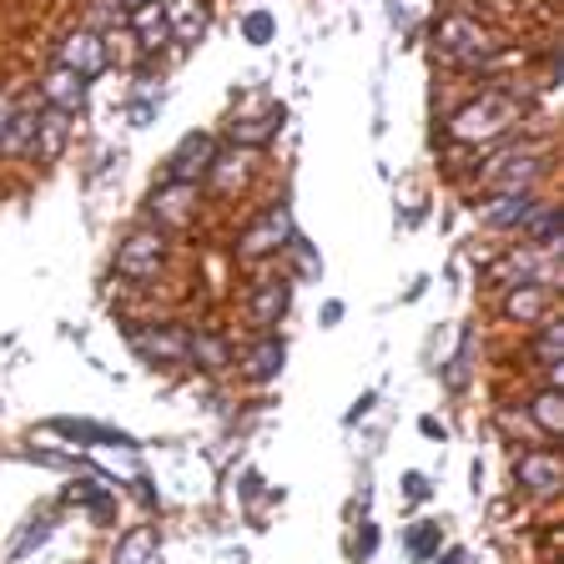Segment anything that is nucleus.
<instances>
[{
	"instance_id": "nucleus-1",
	"label": "nucleus",
	"mask_w": 564,
	"mask_h": 564,
	"mask_svg": "<svg viewBox=\"0 0 564 564\" xmlns=\"http://www.w3.org/2000/svg\"><path fill=\"white\" fill-rule=\"evenodd\" d=\"M519 96L514 91H499V86H489V91H479L469 106H458L454 117H448V137L454 141H469V147H489V141L509 137L519 121Z\"/></svg>"
},
{
	"instance_id": "nucleus-2",
	"label": "nucleus",
	"mask_w": 564,
	"mask_h": 564,
	"mask_svg": "<svg viewBox=\"0 0 564 564\" xmlns=\"http://www.w3.org/2000/svg\"><path fill=\"white\" fill-rule=\"evenodd\" d=\"M434 51L448 61V66L479 70V66H489V56H494V35H489V25H479L474 15L454 11L434 25Z\"/></svg>"
},
{
	"instance_id": "nucleus-3",
	"label": "nucleus",
	"mask_w": 564,
	"mask_h": 564,
	"mask_svg": "<svg viewBox=\"0 0 564 564\" xmlns=\"http://www.w3.org/2000/svg\"><path fill=\"white\" fill-rule=\"evenodd\" d=\"M293 212L282 207H262L258 217H252V223L242 227V232H237V242H232V252H237V262H262V258H278L282 247L293 242Z\"/></svg>"
},
{
	"instance_id": "nucleus-4",
	"label": "nucleus",
	"mask_w": 564,
	"mask_h": 564,
	"mask_svg": "<svg viewBox=\"0 0 564 564\" xmlns=\"http://www.w3.org/2000/svg\"><path fill=\"white\" fill-rule=\"evenodd\" d=\"M166 268V232L162 227H137L127 232V242L117 247V278L127 282H152Z\"/></svg>"
},
{
	"instance_id": "nucleus-5",
	"label": "nucleus",
	"mask_w": 564,
	"mask_h": 564,
	"mask_svg": "<svg viewBox=\"0 0 564 564\" xmlns=\"http://www.w3.org/2000/svg\"><path fill=\"white\" fill-rule=\"evenodd\" d=\"M544 172V152L540 147H509V152L489 156L479 172V182L499 197V192H529L534 187V176Z\"/></svg>"
},
{
	"instance_id": "nucleus-6",
	"label": "nucleus",
	"mask_w": 564,
	"mask_h": 564,
	"mask_svg": "<svg viewBox=\"0 0 564 564\" xmlns=\"http://www.w3.org/2000/svg\"><path fill=\"white\" fill-rule=\"evenodd\" d=\"M127 343L141 364H162V368H182L192 358V333L176 323H147V328H127Z\"/></svg>"
},
{
	"instance_id": "nucleus-7",
	"label": "nucleus",
	"mask_w": 564,
	"mask_h": 564,
	"mask_svg": "<svg viewBox=\"0 0 564 564\" xmlns=\"http://www.w3.org/2000/svg\"><path fill=\"white\" fill-rule=\"evenodd\" d=\"M56 66H66V70H76V76H86V82H96V76L111 66V46H106L101 31H91V25H76L70 35H61Z\"/></svg>"
},
{
	"instance_id": "nucleus-8",
	"label": "nucleus",
	"mask_w": 564,
	"mask_h": 564,
	"mask_svg": "<svg viewBox=\"0 0 564 564\" xmlns=\"http://www.w3.org/2000/svg\"><path fill=\"white\" fill-rule=\"evenodd\" d=\"M86 96H91V82L76 76V70H66V66H51L46 76H41V86H35V101L61 111V117H82Z\"/></svg>"
},
{
	"instance_id": "nucleus-9",
	"label": "nucleus",
	"mask_w": 564,
	"mask_h": 564,
	"mask_svg": "<svg viewBox=\"0 0 564 564\" xmlns=\"http://www.w3.org/2000/svg\"><path fill=\"white\" fill-rule=\"evenodd\" d=\"M212 156H217V137L212 131H187L172 147V156H166V182H192L197 187L202 176H207Z\"/></svg>"
},
{
	"instance_id": "nucleus-10",
	"label": "nucleus",
	"mask_w": 564,
	"mask_h": 564,
	"mask_svg": "<svg viewBox=\"0 0 564 564\" xmlns=\"http://www.w3.org/2000/svg\"><path fill=\"white\" fill-rule=\"evenodd\" d=\"M514 479L524 494L550 499V494H560V484H564V464L554 448H524V454L514 458Z\"/></svg>"
},
{
	"instance_id": "nucleus-11",
	"label": "nucleus",
	"mask_w": 564,
	"mask_h": 564,
	"mask_svg": "<svg viewBox=\"0 0 564 564\" xmlns=\"http://www.w3.org/2000/svg\"><path fill=\"white\" fill-rule=\"evenodd\" d=\"M147 212H152V223L162 227V232L166 227L182 232V227L197 217V187H192V182H166L162 176V187H152V197H147Z\"/></svg>"
},
{
	"instance_id": "nucleus-12",
	"label": "nucleus",
	"mask_w": 564,
	"mask_h": 564,
	"mask_svg": "<svg viewBox=\"0 0 564 564\" xmlns=\"http://www.w3.org/2000/svg\"><path fill=\"white\" fill-rule=\"evenodd\" d=\"M46 429L56 438L82 444V448H141L137 434H127V429H111V423H96V419H51Z\"/></svg>"
},
{
	"instance_id": "nucleus-13",
	"label": "nucleus",
	"mask_w": 564,
	"mask_h": 564,
	"mask_svg": "<svg viewBox=\"0 0 564 564\" xmlns=\"http://www.w3.org/2000/svg\"><path fill=\"white\" fill-rule=\"evenodd\" d=\"M252 172H258V152H252V147H217V156H212L202 182H207L217 197H232L237 187H247Z\"/></svg>"
},
{
	"instance_id": "nucleus-14",
	"label": "nucleus",
	"mask_w": 564,
	"mask_h": 564,
	"mask_svg": "<svg viewBox=\"0 0 564 564\" xmlns=\"http://www.w3.org/2000/svg\"><path fill=\"white\" fill-rule=\"evenodd\" d=\"M288 303H293V282L288 278H262L252 293H247V323L258 333H272L288 317Z\"/></svg>"
},
{
	"instance_id": "nucleus-15",
	"label": "nucleus",
	"mask_w": 564,
	"mask_h": 564,
	"mask_svg": "<svg viewBox=\"0 0 564 564\" xmlns=\"http://www.w3.org/2000/svg\"><path fill=\"white\" fill-rule=\"evenodd\" d=\"M162 15H166L172 41H182V46H197L202 35H207V25H212L207 0H162Z\"/></svg>"
},
{
	"instance_id": "nucleus-16",
	"label": "nucleus",
	"mask_w": 564,
	"mask_h": 564,
	"mask_svg": "<svg viewBox=\"0 0 564 564\" xmlns=\"http://www.w3.org/2000/svg\"><path fill=\"white\" fill-rule=\"evenodd\" d=\"M540 207V192H499L494 202H484V223L494 227V232H519V227L529 223V212Z\"/></svg>"
},
{
	"instance_id": "nucleus-17",
	"label": "nucleus",
	"mask_w": 564,
	"mask_h": 564,
	"mask_svg": "<svg viewBox=\"0 0 564 564\" xmlns=\"http://www.w3.org/2000/svg\"><path fill=\"white\" fill-rule=\"evenodd\" d=\"M282 364H288V343L272 338V333H262L242 358V378L247 383H272V378L282 373Z\"/></svg>"
},
{
	"instance_id": "nucleus-18",
	"label": "nucleus",
	"mask_w": 564,
	"mask_h": 564,
	"mask_svg": "<svg viewBox=\"0 0 564 564\" xmlns=\"http://www.w3.org/2000/svg\"><path fill=\"white\" fill-rule=\"evenodd\" d=\"M70 141V117L41 106V121H35V141H31V162H56Z\"/></svg>"
},
{
	"instance_id": "nucleus-19",
	"label": "nucleus",
	"mask_w": 564,
	"mask_h": 564,
	"mask_svg": "<svg viewBox=\"0 0 564 564\" xmlns=\"http://www.w3.org/2000/svg\"><path fill=\"white\" fill-rule=\"evenodd\" d=\"M524 232V247H540V252H560V237H564V217L554 202H540L529 212V223L519 227Z\"/></svg>"
},
{
	"instance_id": "nucleus-20",
	"label": "nucleus",
	"mask_w": 564,
	"mask_h": 564,
	"mask_svg": "<svg viewBox=\"0 0 564 564\" xmlns=\"http://www.w3.org/2000/svg\"><path fill=\"white\" fill-rule=\"evenodd\" d=\"M534 368H540L544 378H550V388H560V378H564V328L560 323H540V333H534Z\"/></svg>"
},
{
	"instance_id": "nucleus-21",
	"label": "nucleus",
	"mask_w": 564,
	"mask_h": 564,
	"mask_svg": "<svg viewBox=\"0 0 564 564\" xmlns=\"http://www.w3.org/2000/svg\"><path fill=\"white\" fill-rule=\"evenodd\" d=\"M544 307H550V288H540V282H519L505 297L509 323H544Z\"/></svg>"
},
{
	"instance_id": "nucleus-22",
	"label": "nucleus",
	"mask_w": 564,
	"mask_h": 564,
	"mask_svg": "<svg viewBox=\"0 0 564 564\" xmlns=\"http://www.w3.org/2000/svg\"><path fill=\"white\" fill-rule=\"evenodd\" d=\"M35 121H41V101H25V106H15L11 127H6V137H0V156H31Z\"/></svg>"
},
{
	"instance_id": "nucleus-23",
	"label": "nucleus",
	"mask_w": 564,
	"mask_h": 564,
	"mask_svg": "<svg viewBox=\"0 0 564 564\" xmlns=\"http://www.w3.org/2000/svg\"><path fill=\"white\" fill-rule=\"evenodd\" d=\"M131 31H137V46L152 56V51H162L166 41H172V31H166V15H162V0H152V6H137V11L127 15Z\"/></svg>"
},
{
	"instance_id": "nucleus-24",
	"label": "nucleus",
	"mask_w": 564,
	"mask_h": 564,
	"mask_svg": "<svg viewBox=\"0 0 564 564\" xmlns=\"http://www.w3.org/2000/svg\"><path fill=\"white\" fill-rule=\"evenodd\" d=\"M66 505L86 509V514L96 519V524H106V519L117 514V494H111V484H66V494H61Z\"/></svg>"
},
{
	"instance_id": "nucleus-25",
	"label": "nucleus",
	"mask_w": 564,
	"mask_h": 564,
	"mask_svg": "<svg viewBox=\"0 0 564 564\" xmlns=\"http://www.w3.org/2000/svg\"><path fill=\"white\" fill-rule=\"evenodd\" d=\"M156 560V529L152 524H131L117 540V554L111 564H152Z\"/></svg>"
},
{
	"instance_id": "nucleus-26",
	"label": "nucleus",
	"mask_w": 564,
	"mask_h": 564,
	"mask_svg": "<svg viewBox=\"0 0 564 564\" xmlns=\"http://www.w3.org/2000/svg\"><path fill=\"white\" fill-rule=\"evenodd\" d=\"M529 419H534V429H540V434L560 438V429H564V393H560V388L544 383L540 393L529 399Z\"/></svg>"
},
{
	"instance_id": "nucleus-27",
	"label": "nucleus",
	"mask_w": 564,
	"mask_h": 564,
	"mask_svg": "<svg viewBox=\"0 0 564 564\" xmlns=\"http://www.w3.org/2000/svg\"><path fill=\"white\" fill-rule=\"evenodd\" d=\"M282 117H288V111H282V106H272L268 117L232 121V147H252V152H258L262 141H268V137H278V131H282Z\"/></svg>"
},
{
	"instance_id": "nucleus-28",
	"label": "nucleus",
	"mask_w": 564,
	"mask_h": 564,
	"mask_svg": "<svg viewBox=\"0 0 564 564\" xmlns=\"http://www.w3.org/2000/svg\"><path fill=\"white\" fill-rule=\"evenodd\" d=\"M187 364H202L207 373H223V368L232 364V352H227V343L217 338V333H192V358Z\"/></svg>"
},
{
	"instance_id": "nucleus-29",
	"label": "nucleus",
	"mask_w": 564,
	"mask_h": 564,
	"mask_svg": "<svg viewBox=\"0 0 564 564\" xmlns=\"http://www.w3.org/2000/svg\"><path fill=\"white\" fill-rule=\"evenodd\" d=\"M438 544H444V524H434V519H423V524L409 529V560L413 564H429L438 554Z\"/></svg>"
},
{
	"instance_id": "nucleus-30",
	"label": "nucleus",
	"mask_w": 564,
	"mask_h": 564,
	"mask_svg": "<svg viewBox=\"0 0 564 564\" xmlns=\"http://www.w3.org/2000/svg\"><path fill=\"white\" fill-rule=\"evenodd\" d=\"M272 35H278V21H272V11H247L242 15V41H247V46H268Z\"/></svg>"
},
{
	"instance_id": "nucleus-31",
	"label": "nucleus",
	"mask_w": 564,
	"mask_h": 564,
	"mask_svg": "<svg viewBox=\"0 0 564 564\" xmlns=\"http://www.w3.org/2000/svg\"><path fill=\"white\" fill-rule=\"evenodd\" d=\"M282 252H293L297 272H303L307 282H313V278H323V258H317V252H313V242H307V237H297V232H293V242L282 247Z\"/></svg>"
},
{
	"instance_id": "nucleus-32",
	"label": "nucleus",
	"mask_w": 564,
	"mask_h": 564,
	"mask_svg": "<svg viewBox=\"0 0 564 564\" xmlns=\"http://www.w3.org/2000/svg\"><path fill=\"white\" fill-rule=\"evenodd\" d=\"M46 540H51V519H31V529H25L21 540L11 544V560L21 564L25 554H31V550H41V544H46Z\"/></svg>"
},
{
	"instance_id": "nucleus-33",
	"label": "nucleus",
	"mask_w": 564,
	"mask_h": 564,
	"mask_svg": "<svg viewBox=\"0 0 564 564\" xmlns=\"http://www.w3.org/2000/svg\"><path fill=\"white\" fill-rule=\"evenodd\" d=\"M127 6H121V0H117V6H111V0H96V6H91V31H96V25H106V31H117V25H127Z\"/></svg>"
},
{
	"instance_id": "nucleus-34",
	"label": "nucleus",
	"mask_w": 564,
	"mask_h": 564,
	"mask_svg": "<svg viewBox=\"0 0 564 564\" xmlns=\"http://www.w3.org/2000/svg\"><path fill=\"white\" fill-rule=\"evenodd\" d=\"M21 458H31V464H41V469H86L82 458H70V454H51V448H25Z\"/></svg>"
},
{
	"instance_id": "nucleus-35",
	"label": "nucleus",
	"mask_w": 564,
	"mask_h": 564,
	"mask_svg": "<svg viewBox=\"0 0 564 564\" xmlns=\"http://www.w3.org/2000/svg\"><path fill=\"white\" fill-rule=\"evenodd\" d=\"M469 352H474V333H464V348H458L454 368H448V388H464V378H469Z\"/></svg>"
},
{
	"instance_id": "nucleus-36",
	"label": "nucleus",
	"mask_w": 564,
	"mask_h": 564,
	"mask_svg": "<svg viewBox=\"0 0 564 564\" xmlns=\"http://www.w3.org/2000/svg\"><path fill=\"white\" fill-rule=\"evenodd\" d=\"M403 494H409L413 505H419V499H429V494H434V484H429V474L413 469V474H403Z\"/></svg>"
},
{
	"instance_id": "nucleus-37",
	"label": "nucleus",
	"mask_w": 564,
	"mask_h": 564,
	"mask_svg": "<svg viewBox=\"0 0 564 564\" xmlns=\"http://www.w3.org/2000/svg\"><path fill=\"white\" fill-rule=\"evenodd\" d=\"M373 550H378V529H373V524H364V534L352 540V554H358V560H368Z\"/></svg>"
},
{
	"instance_id": "nucleus-38",
	"label": "nucleus",
	"mask_w": 564,
	"mask_h": 564,
	"mask_svg": "<svg viewBox=\"0 0 564 564\" xmlns=\"http://www.w3.org/2000/svg\"><path fill=\"white\" fill-rule=\"evenodd\" d=\"M378 403V393H358V403L348 409V423H358V419H368V409Z\"/></svg>"
},
{
	"instance_id": "nucleus-39",
	"label": "nucleus",
	"mask_w": 564,
	"mask_h": 564,
	"mask_svg": "<svg viewBox=\"0 0 564 564\" xmlns=\"http://www.w3.org/2000/svg\"><path fill=\"white\" fill-rule=\"evenodd\" d=\"M131 484H137V499H141V505H147V509H156V489H152V479H141V474H137V479H131Z\"/></svg>"
},
{
	"instance_id": "nucleus-40",
	"label": "nucleus",
	"mask_w": 564,
	"mask_h": 564,
	"mask_svg": "<svg viewBox=\"0 0 564 564\" xmlns=\"http://www.w3.org/2000/svg\"><path fill=\"white\" fill-rule=\"evenodd\" d=\"M258 494H262V479L247 469V474H242V499H258Z\"/></svg>"
},
{
	"instance_id": "nucleus-41",
	"label": "nucleus",
	"mask_w": 564,
	"mask_h": 564,
	"mask_svg": "<svg viewBox=\"0 0 564 564\" xmlns=\"http://www.w3.org/2000/svg\"><path fill=\"white\" fill-rule=\"evenodd\" d=\"M11 117H15V101H11V96H0V137H6V127H11Z\"/></svg>"
},
{
	"instance_id": "nucleus-42",
	"label": "nucleus",
	"mask_w": 564,
	"mask_h": 564,
	"mask_svg": "<svg viewBox=\"0 0 564 564\" xmlns=\"http://www.w3.org/2000/svg\"><path fill=\"white\" fill-rule=\"evenodd\" d=\"M464 560H469V550H458V544L444 550V554H434V564H464Z\"/></svg>"
},
{
	"instance_id": "nucleus-43",
	"label": "nucleus",
	"mask_w": 564,
	"mask_h": 564,
	"mask_svg": "<svg viewBox=\"0 0 564 564\" xmlns=\"http://www.w3.org/2000/svg\"><path fill=\"white\" fill-rule=\"evenodd\" d=\"M419 429H423L429 438H438V444H444V423H438V419H419Z\"/></svg>"
},
{
	"instance_id": "nucleus-44",
	"label": "nucleus",
	"mask_w": 564,
	"mask_h": 564,
	"mask_svg": "<svg viewBox=\"0 0 564 564\" xmlns=\"http://www.w3.org/2000/svg\"><path fill=\"white\" fill-rule=\"evenodd\" d=\"M338 317H343V303H323V328H333Z\"/></svg>"
},
{
	"instance_id": "nucleus-45",
	"label": "nucleus",
	"mask_w": 564,
	"mask_h": 564,
	"mask_svg": "<svg viewBox=\"0 0 564 564\" xmlns=\"http://www.w3.org/2000/svg\"><path fill=\"white\" fill-rule=\"evenodd\" d=\"M121 6H127V11H137V6H152V0H121Z\"/></svg>"
},
{
	"instance_id": "nucleus-46",
	"label": "nucleus",
	"mask_w": 564,
	"mask_h": 564,
	"mask_svg": "<svg viewBox=\"0 0 564 564\" xmlns=\"http://www.w3.org/2000/svg\"><path fill=\"white\" fill-rule=\"evenodd\" d=\"M152 564H156V560H152Z\"/></svg>"
}]
</instances>
